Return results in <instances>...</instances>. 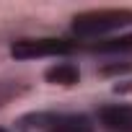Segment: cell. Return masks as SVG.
<instances>
[{
	"label": "cell",
	"mask_w": 132,
	"mask_h": 132,
	"mask_svg": "<svg viewBox=\"0 0 132 132\" xmlns=\"http://www.w3.org/2000/svg\"><path fill=\"white\" fill-rule=\"evenodd\" d=\"M127 26H132V8H91L70 18V34L80 44L114 36Z\"/></svg>",
	"instance_id": "obj_1"
},
{
	"label": "cell",
	"mask_w": 132,
	"mask_h": 132,
	"mask_svg": "<svg viewBox=\"0 0 132 132\" xmlns=\"http://www.w3.org/2000/svg\"><path fill=\"white\" fill-rule=\"evenodd\" d=\"M80 52V42L68 36H21L13 39L8 47V54L16 62L26 60H47V57H70Z\"/></svg>",
	"instance_id": "obj_2"
},
{
	"label": "cell",
	"mask_w": 132,
	"mask_h": 132,
	"mask_svg": "<svg viewBox=\"0 0 132 132\" xmlns=\"http://www.w3.org/2000/svg\"><path fill=\"white\" fill-rule=\"evenodd\" d=\"M96 119L109 132H132V104H104L98 106Z\"/></svg>",
	"instance_id": "obj_3"
},
{
	"label": "cell",
	"mask_w": 132,
	"mask_h": 132,
	"mask_svg": "<svg viewBox=\"0 0 132 132\" xmlns=\"http://www.w3.org/2000/svg\"><path fill=\"white\" fill-rule=\"evenodd\" d=\"M42 78L49 83V86H60V88H73L80 83V68L70 60H60V62H52L49 68H44Z\"/></svg>",
	"instance_id": "obj_4"
},
{
	"label": "cell",
	"mask_w": 132,
	"mask_h": 132,
	"mask_svg": "<svg viewBox=\"0 0 132 132\" xmlns=\"http://www.w3.org/2000/svg\"><path fill=\"white\" fill-rule=\"evenodd\" d=\"M44 132H96V122L83 114V111H70V114H54L52 124Z\"/></svg>",
	"instance_id": "obj_5"
},
{
	"label": "cell",
	"mask_w": 132,
	"mask_h": 132,
	"mask_svg": "<svg viewBox=\"0 0 132 132\" xmlns=\"http://www.w3.org/2000/svg\"><path fill=\"white\" fill-rule=\"evenodd\" d=\"M80 49L91 52V54H132V34H114L98 42H88L80 44Z\"/></svg>",
	"instance_id": "obj_6"
},
{
	"label": "cell",
	"mask_w": 132,
	"mask_h": 132,
	"mask_svg": "<svg viewBox=\"0 0 132 132\" xmlns=\"http://www.w3.org/2000/svg\"><path fill=\"white\" fill-rule=\"evenodd\" d=\"M23 91H26V83L21 80H0V109L11 104L13 98H18Z\"/></svg>",
	"instance_id": "obj_7"
},
{
	"label": "cell",
	"mask_w": 132,
	"mask_h": 132,
	"mask_svg": "<svg viewBox=\"0 0 132 132\" xmlns=\"http://www.w3.org/2000/svg\"><path fill=\"white\" fill-rule=\"evenodd\" d=\"M132 73V62H106L98 68V75L104 78H117V75H127Z\"/></svg>",
	"instance_id": "obj_8"
},
{
	"label": "cell",
	"mask_w": 132,
	"mask_h": 132,
	"mask_svg": "<svg viewBox=\"0 0 132 132\" xmlns=\"http://www.w3.org/2000/svg\"><path fill=\"white\" fill-rule=\"evenodd\" d=\"M111 91L117 96H132V80H117L111 86Z\"/></svg>",
	"instance_id": "obj_9"
},
{
	"label": "cell",
	"mask_w": 132,
	"mask_h": 132,
	"mask_svg": "<svg viewBox=\"0 0 132 132\" xmlns=\"http://www.w3.org/2000/svg\"><path fill=\"white\" fill-rule=\"evenodd\" d=\"M0 132H11V129H5V127H0Z\"/></svg>",
	"instance_id": "obj_10"
}]
</instances>
